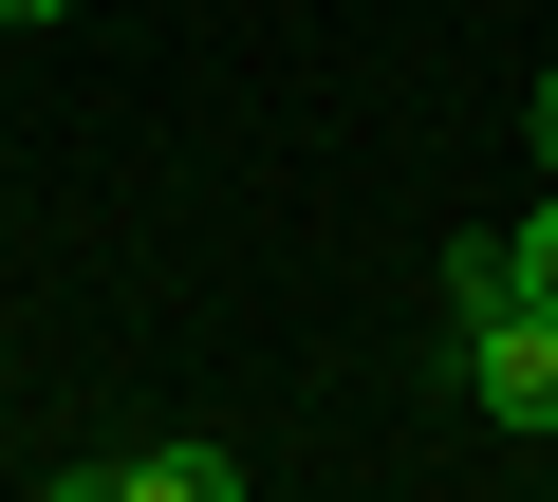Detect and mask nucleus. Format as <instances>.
Here are the masks:
<instances>
[{
  "instance_id": "3",
  "label": "nucleus",
  "mask_w": 558,
  "mask_h": 502,
  "mask_svg": "<svg viewBox=\"0 0 558 502\" xmlns=\"http://www.w3.org/2000/svg\"><path fill=\"white\" fill-rule=\"evenodd\" d=\"M502 298H521V261H502V242H447V335H465V317H502Z\"/></svg>"
},
{
  "instance_id": "5",
  "label": "nucleus",
  "mask_w": 558,
  "mask_h": 502,
  "mask_svg": "<svg viewBox=\"0 0 558 502\" xmlns=\"http://www.w3.org/2000/svg\"><path fill=\"white\" fill-rule=\"evenodd\" d=\"M0 20H20V38H38V20H75V0H0Z\"/></svg>"
},
{
  "instance_id": "2",
  "label": "nucleus",
  "mask_w": 558,
  "mask_h": 502,
  "mask_svg": "<svg viewBox=\"0 0 558 502\" xmlns=\"http://www.w3.org/2000/svg\"><path fill=\"white\" fill-rule=\"evenodd\" d=\"M260 465L242 446H94V465H57V502H242Z\"/></svg>"
},
{
  "instance_id": "4",
  "label": "nucleus",
  "mask_w": 558,
  "mask_h": 502,
  "mask_svg": "<svg viewBox=\"0 0 558 502\" xmlns=\"http://www.w3.org/2000/svg\"><path fill=\"white\" fill-rule=\"evenodd\" d=\"M502 261H521V298H539V317H558V186H539V205H521V223H502Z\"/></svg>"
},
{
  "instance_id": "1",
  "label": "nucleus",
  "mask_w": 558,
  "mask_h": 502,
  "mask_svg": "<svg viewBox=\"0 0 558 502\" xmlns=\"http://www.w3.org/2000/svg\"><path fill=\"white\" fill-rule=\"evenodd\" d=\"M447 372H465V409H484V428H558V317H539V298L465 317V335H447Z\"/></svg>"
},
{
  "instance_id": "6",
  "label": "nucleus",
  "mask_w": 558,
  "mask_h": 502,
  "mask_svg": "<svg viewBox=\"0 0 558 502\" xmlns=\"http://www.w3.org/2000/svg\"><path fill=\"white\" fill-rule=\"evenodd\" d=\"M539 168H558V75H539Z\"/></svg>"
}]
</instances>
